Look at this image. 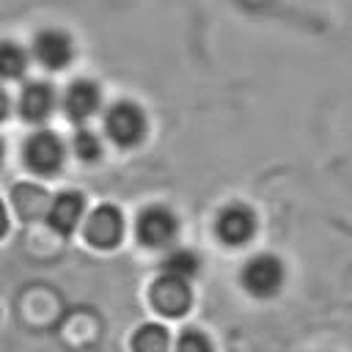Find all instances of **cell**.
<instances>
[{
  "label": "cell",
  "instance_id": "9a60e30c",
  "mask_svg": "<svg viewBox=\"0 0 352 352\" xmlns=\"http://www.w3.org/2000/svg\"><path fill=\"white\" fill-rule=\"evenodd\" d=\"M74 148H77V154H82L85 160H94V157L99 154V138H96L94 132H88V129H80L77 138H74Z\"/></svg>",
  "mask_w": 352,
  "mask_h": 352
},
{
  "label": "cell",
  "instance_id": "e0dca14e",
  "mask_svg": "<svg viewBox=\"0 0 352 352\" xmlns=\"http://www.w3.org/2000/svg\"><path fill=\"white\" fill-rule=\"evenodd\" d=\"M6 107H8V102H6V94L0 91V118H3V113H6Z\"/></svg>",
  "mask_w": 352,
  "mask_h": 352
},
{
  "label": "cell",
  "instance_id": "30bf717a",
  "mask_svg": "<svg viewBox=\"0 0 352 352\" xmlns=\"http://www.w3.org/2000/svg\"><path fill=\"white\" fill-rule=\"evenodd\" d=\"M63 102H66V110H69L72 116H88V113L96 110V104H99V91H96V85L88 82V80H77V82L69 85Z\"/></svg>",
  "mask_w": 352,
  "mask_h": 352
},
{
  "label": "cell",
  "instance_id": "4fadbf2b",
  "mask_svg": "<svg viewBox=\"0 0 352 352\" xmlns=\"http://www.w3.org/2000/svg\"><path fill=\"white\" fill-rule=\"evenodd\" d=\"M195 270H198V258L190 250H176L165 258V275H170V278L187 280L190 275H195Z\"/></svg>",
  "mask_w": 352,
  "mask_h": 352
},
{
  "label": "cell",
  "instance_id": "3957f363",
  "mask_svg": "<svg viewBox=\"0 0 352 352\" xmlns=\"http://www.w3.org/2000/svg\"><path fill=\"white\" fill-rule=\"evenodd\" d=\"M173 234H176V217L162 206H151L138 217V236L151 248L168 245Z\"/></svg>",
  "mask_w": 352,
  "mask_h": 352
},
{
  "label": "cell",
  "instance_id": "7a4b0ae2",
  "mask_svg": "<svg viewBox=\"0 0 352 352\" xmlns=\"http://www.w3.org/2000/svg\"><path fill=\"white\" fill-rule=\"evenodd\" d=\"M280 280H283V267L272 256H256V258H250L248 267H245V272H242L245 289L253 292V294H258V297H267V294L278 292Z\"/></svg>",
  "mask_w": 352,
  "mask_h": 352
},
{
  "label": "cell",
  "instance_id": "8992f818",
  "mask_svg": "<svg viewBox=\"0 0 352 352\" xmlns=\"http://www.w3.org/2000/svg\"><path fill=\"white\" fill-rule=\"evenodd\" d=\"M121 228H124V220L118 214V209L113 206H99L91 217H88V226H85V234L94 245L99 248H110L121 239Z\"/></svg>",
  "mask_w": 352,
  "mask_h": 352
},
{
  "label": "cell",
  "instance_id": "8fae6325",
  "mask_svg": "<svg viewBox=\"0 0 352 352\" xmlns=\"http://www.w3.org/2000/svg\"><path fill=\"white\" fill-rule=\"evenodd\" d=\"M19 107L28 118H41L47 116V110L52 107V91L50 85L44 82H30L25 91H22V99H19Z\"/></svg>",
  "mask_w": 352,
  "mask_h": 352
},
{
  "label": "cell",
  "instance_id": "2e32d148",
  "mask_svg": "<svg viewBox=\"0 0 352 352\" xmlns=\"http://www.w3.org/2000/svg\"><path fill=\"white\" fill-rule=\"evenodd\" d=\"M176 352H212V349H209L206 336H201L198 330H190V333H184V336H182V341H179V349H176Z\"/></svg>",
  "mask_w": 352,
  "mask_h": 352
},
{
  "label": "cell",
  "instance_id": "6da1fadb",
  "mask_svg": "<svg viewBox=\"0 0 352 352\" xmlns=\"http://www.w3.org/2000/svg\"><path fill=\"white\" fill-rule=\"evenodd\" d=\"M104 126H107V132H110V138L116 143L129 146V143L140 140V135L146 129V118H143V113H140L138 104H132V102H116L107 110Z\"/></svg>",
  "mask_w": 352,
  "mask_h": 352
},
{
  "label": "cell",
  "instance_id": "ac0fdd59",
  "mask_svg": "<svg viewBox=\"0 0 352 352\" xmlns=\"http://www.w3.org/2000/svg\"><path fill=\"white\" fill-rule=\"evenodd\" d=\"M3 228H6V209H3V204H0V234H3Z\"/></svg>",
  "mask_w": 352,
  "mask_h": 352
},
{
  "label": "cell",
  "instance_id": "5bb4252c",
  "mask_svg": "<svg viewBox=\"0 0 352 352\" xmlns=\"http://www.w3.org/2000/svg\"><path fill=\"white\" fill-rule=\"evenodd\" d=\"M22 69H25V52L16 44L3 41L0 44V74L3 77H16V74H22Z\"/></svg>",
  "mask_w": 352,
  "mask_h": 352
},
{
  "label": "cell",
  "instance_id": "ba28073f",
  "mask_svg": "<svg viewBox=\"0 0 352 352\" xmlns=\"http://www.w3.org/2000/svg\"><path fill=\"white\" fill-rule=\"evenodd\" d=\"M36 55H38L41 63H47L52 69H60L72 58V41L60 30H44L36 38Z\"/></svg>",
  "mask_w": 352,
  "mask_h": 352
},
{
  "label": "cell",
  "instance_id": "277c9868",
  "mask_svg": "<svg viewBox=\"0 0 352 352\" xmlns=\"http://www.w3.org/2000/svg\"><path fill=\"white\" fill-rule=\"evenodd\" d=\"M151 300H154L157 311H162L168 316H179L190 308V286H187V280L162 275L151 289Z\"/></svg>",
  "mask_w": 352,
  "mask_h": 352
},
{
  "label": "cell",
  "instance_id": "7c38bea8",
  "mask_svg": "<svg viewBox=\"0 0 352 352\" xmlns=\"http://www.w3.org/2000/svg\"><path fill=\"white\" fill-rule=\"evenodd\" d=\"M135 352H168V333L160 324H146L135 333Z\"/></svg>",
  "mask_w": 352,
  "mask_h": 352
},
{
  "label": "cell",
  "instance_id": "d6986e66",
  "mask_svg": "<svg viewBox=\"0 0 352 352\" xmlns=\"http://www.w3.org/2000/svg\"><path fill=\"white\" fill-rule=\"evenodd\" d=\"M0 154H3V146H0Z\"/></svg>",
  "mask_w": 352,
  "mask_h": 352
},
{
  "label": "cell",
  "instance_id": "52a82bcc",
  "mask_svg": "<svg viewBox=\"0 0 352 352\" xmlns=\"http://www.w3.org/2000/svg\"><path fill=\"white\" fill-rule=\"evenodd\" d=\"M25 157L36 170H52L60 157H63V146L55 135L50 132H36L28 143H25Z\"/></svg>",
  "mask_w": 352,
  "mask_h": 352
},
{
  "label": "cell",
  "instance_id": "9c48e42d",
  "mask_svg": "<svg viewBox=\"0 0 352 352\" xmlns=\"http://www.w3.org/2000/svg\"><path fill=\"white\" fill-rule=\"evenodd\" d=\"M80 212H82V195L80 192H60L52 204V212H50V223L58 228V231H72L80 220Z\"/></svg>",
  "mask_w": 352,
  "mask_h": 352
},
{
  "label": "cell",
  "instance_id": "5b68a950",
  "mask_svg": "<svg viewBox=\"0 0 352 352\" xmlns=\"http://www.w3.org/2000/svg\"><path fill=\"white\" fill-rule=\"evenodd\" d=\"M256 228V220H253V212L239 206V204H231L226 206L220 214H217V234L223 242L228 245H242Z\"/></svg>",
  "mask_w": 352,
  "mask_h": 352
}]
</instances>
